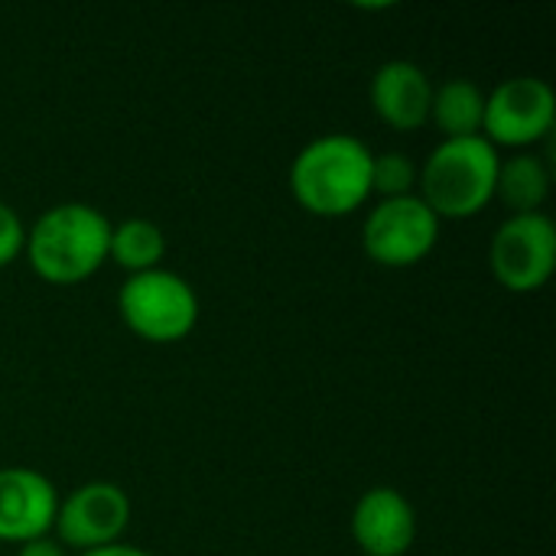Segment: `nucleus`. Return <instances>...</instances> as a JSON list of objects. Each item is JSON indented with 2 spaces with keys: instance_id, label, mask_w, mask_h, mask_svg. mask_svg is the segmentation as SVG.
<instances>
[{
  "instance_id": "nucleus-11",
  "label": "nucleus",
  "mask_w": 556,
  "mask_h": 556,
  "mask_svg": "<svg viewBox=\"0 0 556 556\" xmlns=\"http://www.w3.org/2000/svg\"><path fill=\"white\" fill-rule=\"evenodd\" d=\"M368 101L381 124L401 134H414L430 124L433 81L417 62L391 59L371 75Z\"/></svg>"
},
{
  "instance_id": "nucleus-3",
  "label": "nucleus",
  "mask_w": 556,
  "mask_h": 556,
  "mask_svg": "<svg viewBox=\"0 0 556 556\" xmlns=\"http://www.w3.org/2000/svg\"><path fill=\"white\" fill-rule=\"evenodd\" d=\"M502 153L485 137L440 140L420 163L417 195L440 222H466L495 202Z\"/></svg>"
},
{
  "instance_id": "nucleus-17",
  "label": "nucleus",
  "mask_w": 556,
  "mask_h": 556,
  "mask_svg": "<svg viewBox=\"0 0 556 556\" xmlns=\"http://www.w3.org/2000/svg\"><path fill=\"white\" fill-rule=\"evenodd\" d=\"M16 556H68V551L49 534V538H36L29 544H20L16 547Z\"/></svg>"
},
{
  "instance_id": "nucleus-5",
  "label": "nucleus",
  "mask_w": 556,
  "mask_h": 556,
  "mask_svg": "<svg viewBox=\"0 0 556 556\" xmlns=\"http://www.w3.org/2000/svg\"><path fill=\"white\" fill-rule=\"evenodd\" d=\"M440 218L414 192L401 199H378L362 225V251L371 264L404 270L427 261L440 241Z\"/></svg>"
},
{
  "instance_id": "nucleus-7",
  "label": "nucleus",
  "mask_w": 556,
  "mask_h": 556,
  "mask_svg": "<svg viewBox=\"0 0 556 556\" xmlns=\"http://www.w3.org/2000/svg\"><path fill=\"white\" fill-rule=\"evenodd\" d=\"M556 124L554 88L538 75H515L485 91L482 137L495 150H531L551 137Z\"/></svg>"
},
{
  "instance_id": "nucleus-2",
  "label": "nucleus",
  "mask_w": 556,
  "mask_h": 556,
  "mask_svg": "<svg viewBox=\"0 0 556 556\" xmlns=\"http://www.w3.org/2000/svg\"><path fill=\"white\" fill-rule=\"evenodd\" d=\"M371 150L352 134H323L290 163V192L316 218H345L371 199Z\"/></svg>"
},
{
  "instance_id": "nucleus-16",
  "label": "nucleus",
  "mask_w": 556,
  "mask_h": 556,
  "mask_svg": "<svg viewBox=\"0 0 556 556\" xmlns=\"http://www.w3.org/2000/svg\"><path fill=\"white\" fill-rule=\"evenodd\" d=\"M23 244H26V225L20 222L13 205L0 202V270L23 254Z\"/></svg>"
},
{
  "instance_id": "nucleus-10",
  "label": "nucleus",
  "mask_w": 556,
  "mask_h": 556,
  "mask_svg": "<svg viewBox=\"0 0 556 556\" xmlns=\"http://www.w3.org/2000/svg\"><path fill=\"white\" fill-rule=\"evenodd\" d=\"M59 511L55 485L26 466L0 469V544H29L52 534Z\"/></svg>"
},
{
  "instance_id": "nucleus-18",
  "label": "nucleus",
  "mask_w": 556,
  "mask_h": 556,
  "mask_svg": "<svg viewBox=\"0 0 556 556\" xmlns=\"http://www.w3.org/2000/svg\"><path fill=\"white\" fill-rule=\"evenodd\" d=\"M78 556H150L147 551H140V547H130V544H111V547H101V551H88V554H78Z\"/></svg>"
},
{
  "instance_id": "nucleus-14",
  "label": "nucleus",
  "mask_w": 556,
  "mask_h": 556,
  "mask_svg": "<svg viewBox=\"0 0 556 556\" xmlns=\"http://www.w3.org/2000/svg\"><path fill=\"white\" fill-rule=\"evenodd\" d=\"M163 257H166V235L156 222L124 218V222L111 225L108 261H114L121 270H127V277L163 267Z\"/></svg>"
},
{
  "instance_id": "nucleus-9",
  "label": "nucleus",
  "mask_w": 556,
  "mask_h": 556,
  "mask_svg": "<svg viewBox=\"0 0 556 556\" xmlns=\"http://www.w3.org/2000/svg\"><path fill=\"white\" fill-rule=\"evenodd\" d=\"M349 528L365 556H407L417 541V511L401 489L375 485L355 502Z\"/></svg>"
},
{
  "instance_id": "nucleus-6",
  "label": "nucleus",
  "mask_w": 556,
  "mask_h": 556,
  "mask_svg": "<svg viewBox=\"0 0 556 556\" xmlns=\"http://www.w3.org/2000/svg\"><path fill=\"white\" fill-rule=\"evenodd\" d=\"M492 277L508 293H538L551 283L556 270V225L551 215H508L489 244Z\"/></svg>"
},
{
  "instance_id": "nucleus-4",
  "label": "nucleus",
  "mask_w": 556,
  "mask_h": 556,
  "mask_svg": "<svg viewBox=\"0 0 556 556\" xmlns=\"http://www.w3.org/2000/svg\"><path fill=\"white\" fill-rule=\"evenodd\" d=\"M117 313L124 326L150 345H176L199 326L195 287L166 267L130 274L117 290Z\"/></svg>"
},
{
  "instance_id": "nucleus-12",
  "label": "nucleus",
  "mask_w": 556,
  "mask_h": 556,
  "mask_svg": "<svg viewBox=\"0 0 556 556\" xmlns=\"http://www.w3.org/2000/svg\"><path fill=\"white\" fill-rule=\"evenodd\" d=\"M485 121V91L472 78H450L433 85L430 124L443 134V140L482 137Z\"/></svg>"
},
{
  "instance_id": "nucleus-1",
  "label": "nucleus",
  "mask_w": 556,
  "mask_h": 556,
  "mask_svg": "<svg viewBox=\"0 0 556 556\" xmlns=\"http://www.w3.org/2000/svg\"><path fill=\"white\" fill-rule=\"evenodd\" d=\"M111 218L88 202H59L29 228L23 257L52 287H75L108 264Z\"/></svg>"
},
{
  "instance_id": "nucleus-15",
  "label": "nucleus",
  "mask_w": 556,
  "mask_h": 556,
  "mask_svg": "<svg viewBox=\"0 0 556 556\" xmlns=\"http://www.w3.org/2000/svg\"><path fill=\"white\" fill-rule=\"evenodd\" d=\"M420 166L397 150H384L371 156V195L378 199H401L417 192Z\"/></svg>"
},
{
  "instance_id": "nucleus-8",
  "label": "nucleus",
  "mask_w": 556,
  "mask_h": 556,
  "mask_svg": "<svg viewBox=\"0 0 556 556\" xmlns=\"http://www.w3.org/2000/svg\"><path fill=\"white\" fill-rule=\"evenodd\" d=\"M130 525V498L114 482H85L68 495H59L52 538L75 554L121 544Z\"/></svg>"
},
{
  "instance_id": "nucleus-13",
  "label": "nucleus",
  "mask_w": 556,
  "mask_h": 556,
  "mask_svg": "<svg viewBox=\"0 0 556 556\" xmlns=\"http://www.w3.org/2000/svg\"><path fill=\"white\" fill-rule=\"evenodd\" d=\"M551 195V166L534 150H521L511 156H502L498 179H495V199L511 208V215H531L541 212Z\"/></svg>"
}]
</instances>
